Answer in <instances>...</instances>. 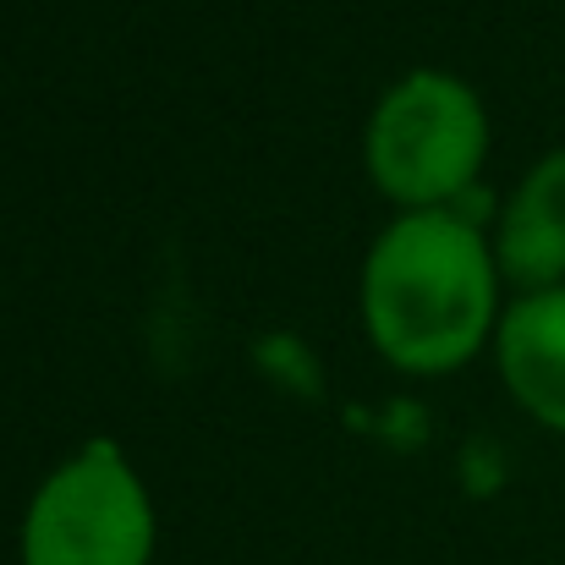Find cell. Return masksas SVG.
Masks as SVG:
<instances>
[{
    "label": "cell",
    "instance_id": "7a4b0ae2",
    "mask_svg": "<svg viewBox=\"0 0 565 565\" xmlns=\"http://www.w3.org/2000/svg\"><path fill=\"white\" fill-rule=\"evenodd\" d=\"M489 154V116L461 77L412 72L379 99L369 121V171L384 198L412 209H445L472 188Z\"/></svg>",
    "mask_w": 565,
    "mask_h": 565
},
{
    "label": "cell",
    "instance_id": "5b68a950",
    "mask_svg": "<svg viewBox=\"0 0 565 565\" xmlns=\"http://www.w3.org/2000/svg\"><path fill=\"white\" fill-rule=\"evenodd\" d=\"M494 258L527 291H550L565 280V149L539 160L505 203Z\"/></svg>",
    "mask_w": 565,
    "mask_h": 565
},
{
    "label": "cell",
    "instance_id": "3957f363",
    "mask_svg": "<svg viewBox=\"0 0 565 565\" xmlns=\"http://www.w3.org/2000/svg\"><path fill=\"white\" fill-rule=\"evenodd\" d=\"M149 555L154 505L116 439H88L61 461L22 516V565H149Z\"/></svg>",
    "mask_w": 565,
    "mask_h": 565
},
{
    "label": "cell",
    "instance_id": "277c9868",
    "mask_svg": "<svg viewBox=\"0 0 565 565\" xmlns=\"http://www.w3.org/2000/svg\"><path fill=\"white\" fill-rule=\"evenodd\" d=\"M494 347L505 390L522 401V412L565 434V286L527 291L500 319Z\"/></svg>",
    "mask_w": 565,
    "mask_h": 565
},
{
    "label": "cell",
    "instance_id": "6da1fadb",
    "mask_svg": "<svg viewBox=\"0 0 565 565\" xmlns=\"http://www.w3.org/2000/svg\"><path fill=\"white\" fill-rule=\"evenodd\" d=\"M494 253L456 209L401 214L369 253L363 319L374 347L406 374H450L494 330Z\"/></svg>",
    "mask_w": 565,
    "mask_h": 565
}]
</instances>
